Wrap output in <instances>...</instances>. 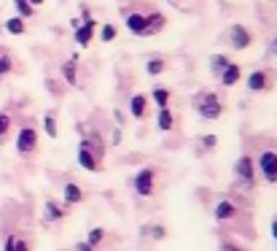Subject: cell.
Wrapping results in <instances>:
<instances>
[{
  "label": "cell",
  "instance_id": "f35d334b",
  "mask_svg": "<svg viewBox=\"0 0 277 251\" xmlns=\"http://www.w3.org/2000/svg\"><path fill=\"white\" fill-rule=\"evenodd\" d=\"M167 3H172V5H181V0H167Z\"/></svg>",
  "mask_w": 277,
  "mask_h": 251
},
{
  "label": "cell",
  "instance_id": "83f0119b",
  "mask_svg": "<svg viewBox=\"0 0 277 251\" xmlns=\"http://www.w3.org/2000/svg\"><path fill=\"white\" fill-rule=\"evenodd\" d=\"M14 71V57L8 51H0V76H8Z\"/></svg>",
  "mask_w": 277,
  "mask_h": 251
},
{
  "label": "cell",
  "instance_id": "f546056e",
  "mask_svg": "<svg viewBox=\"0 0 277 251\" xmlns=\"http://www.w3.org/2000/svg\"><path fill=\"white\" fill-rule=\"evenodd\" d=\"M14 251H32V246H30V241H27L25 235H16L14 238Z\"/></svg>",
  "mask_w": 277,
  "mask_h": 251
},
{
  "label": "cell",
  "instance_id": "4fadbf2b",
  "mask_svg": "<svg viewBox=\"0 0 277 251\" xmlns=\"http://www.w3.org/2000/svg\"><path fill=\"white\" fill-rule=\"evenodd\" d=\"M62 200H65L67 208H70V205H81L86 200L84 186H81L78 181H65V186H62Z\"/></svg>",
  "mask_w": 277,
  "mask_h": 251
},
{
  "label": "cell",
  "instance_id": "7a4b0ae2",
  "mask_svg": "<svg viewBox=\"0 0 277 251\" xmlns=\"http://www.w3.org/2000/svg\"><path fill=\"white\" fill-rule=\"evenodd\" d=\"M191 106L194 111L199 113V119H207V122H215V119L223 116V111H226V106H223L221 95L218 92H207V89H202L191 98Z\"/></svg>",
  "mask_w": 277,
  "mask_h": 251
},
{
  "label": "cell",
  "instance_id": "6da1fadb",
  "mask_svg": "<svg viewBox=\"0 0 277 251\" xmlns=\"http://www.w3.org/2000/svg\"><path fill=\"white\" fill-rule=\"evenodd\" d=\"M78 143V151H76V159H78V168L89 170V173H100L102 170V154H105V143H102L100 135H89V133H81Z\"/></svg>",
  "mask_w": 277,
  "mask_h": 251
},
{
  "label": "cell",
  "instance_id": "7402d4cb",
  "mask_svg": "<svg viewBox=\"0 0 277 251\" xmlns=\"http://www.w3.org/2000/svg\"><path fill=\"white\" fill-rule=\"evenodd\" d=\"M27 19H22V16H11V19H5V33H11V36H25L27 33Z\"/></svg>",
  "mask_w": 277,
  "mask_h": 251
},
{
  "label": "cell",
  "instance_id": "8992f818",
  "mask_svg": "<svg viewBox=\"0 0 277 251\" xmlns=\"http://www.w3.org/2000/svg\"><path fill=\"white\" fill-rule=\"evenodd\" d=\"M275 81H277V73L272 68H256V71L247 73L245 87H247V92H253V95H264L275 87Z\"/></svg>",
  "mask_w": 277,
  "mask_h": 251
},
{
  "label": "cell",
  "instance_id": "603a6c76",
  "mask_svg": "<svg viewBox=\"0 0 277 251\" xmlns=\"http://www.w3.org/2000/svg\"><path fill=\"white\" fill-rule=\"evenodd\" d=\"M43 130H46L49 138H57V135H60V122H57V113L54 111H49L43 116Z\"/></svg>",
  "mask_w": 277,
  "mask_h": 251
},
{
  "label": "cell",
  "instance_id": "ffe728a7",
  "mask_svg": "<svg viewBox=\"0 0 277 251\" xmlns=\"http://www.w3.org/2000/svg\"><path fill=\"white\" fill-rule=\"evenodd\" d=\"M148 98L156 103V108H164V106H170V100H172V89H167V87H154Z\"/></svg>",
  "mask_w": 277,
  "mask_h": 251
},
{
  "label": "cell",
  "instance_id": "9c48e42d",
  "mask_svg": "<svg viewBox=\"0 0 277 251\" xmlns=\"http://www.w3.org/2000/svg\"><path fill=\"white\" fill-rule=\"evenodd\" d=\"M226 41H229V46H232L234 51H245L247 46L253 43V33L247 30L245 25H232L229 27V33H226Z\"/></svg>",
  "mask_w": 277,
  "mask_h": 251
},
{
  "label": "cell",
  "instance_id": "44dd1931",
  "mask_svg": "<svg viewBox=\"0 0 277 251\" xmlns=\"http://www.w3.org/2000/svg\"><path fill=\"white\" fill-rule=\"evenodd\" d=\"M229 62H232V60H229V54H210V60H207V71H210L213 76H218Z\"/></svg>",
  "mask_w": 277,
  "mask_h": 251
},
{
  "label": "cell",
  "instance_id": "8fae6325",
  "mask_svg": "<svg viewBox=\"0 0 277 251\" xmlns=\"http://www.w3.org/2000/svg\"><path fill=\"white\" fill-rule=\"evenodd\" d=\"M97 22L92 19V16H86V19H81L78 22V27L73 33H76V43L81 49H86V46H92V41H94V33H97Z\"/></svg>",
  "mask_w": 277,
  "mask_h": 251
},
{
  "label": "cell",
  "instance_id": "5b68a950",
  "mask_svg": "<svg viewBox=\"0 0 277 251\" xmlns=\"http://www.w3.org/2000/svg\"><path fill=\"white\" fill-rule=\"evenodd\" d=\"M159 184V170L156 168H140L132 176V189L137 192V197H154Z\"/></svg>",
  "mask_w": 277,
  "mask_h": 251
},
{
  "label": "cell",
  "instance_id": "4dcf8cb0",
  "mask_svg": "<svg viewBox=\"0 0 277 251\" xmlns=\"http://www.w3.org/2000/svg\"><path fill=\"white\" fill-rule=\"evenodd\" d=\"M218 246H221V251H245L242 246H237L234 241H229V238H223V241L218 243Z\"/></svg>",
  "mask_w": 277,
  "mask_h": 251
},
{
  "label": "cell",
  "instance_id": "1f68e13d",
  "mask_svg": "<svg viewBox=\"0 0 277 251\" xmlns=\"http://www.w3.org/2000/svg\"><path fill=\"white\" fill-rule=\"evenodd\" d=\"M199 143L205 146V149H215V146H218V138H215V135H202Z\"/></svg>",
  "mask_w": 277,
  "mask_h": 251
},
{
  "label": "cell",
  "instance_id": "8d00e7d4",
  "mask_svg": "<svg viewBox=\"0 0 277 251\" xmlns=\"http://www.w3.org/2000/svg\"><path fill=\"white\" fill-rule=\"evenodd\" d=\"M27 3H30V5H32V8H40V5H43V3H46V0H27Z\"/></svg>",
  "mask_w": 277,
  "mask_h": 251
},
{
  "label": "cell",
  "instance_id": "ba28073f",
  "mask_svg": "<svg viewBox=\"0 0 277 251\" xmlns=\"http://www.w3.org/2000/svg\"><path fill=\"white\" fill-rule=\"evenodd\" d=\"M40 146V138H38V127L32 124H25V127L16 133V154L19 157H32Z\"/></svg>",
  "mask_w": 277,
  "mask_h": 251
},
{
  "label": "cell",
  "instance_id": "74e56055",
  "mask_svg": "<svg viewBox=\"0 0 277 251\" xmlns=\"http://www.w3.org/2000/svg\"><path fill=\"white\" fill-rule=\"evenodd\" d=\"M113 119H116L119 124H124V113H121V111H116V113H113Z\"/></svg>",
  "mask_w": 277,
  "mask_h": 251
},
{
  "label": "cell",
  "instance_id": "484cf974",
  "mask_svg": "<svg viewBox=\"0 0 277 251\" xmlns=\"http://www.w3.org/2000/svg\"><path fill=\"white\" fill-rule=\"evenodd\" d=\"M14 8H16V16H22V19H30V16L35 14V8H32L27 0H14Z\"/></svg>",
  "mask_w": 277,
  "mask_h": 251
},
{
  "label": "cell",
  "instance_id": "9a60e30c",
  "mask_svg": "<svg viewBox=\"0 0 277 251\" xmlns=\"http://www.w3.org/2000/svg\"><path fill=\"white\" fill-rule=\"evenodd\" d=\"M240 78H242V68L237 62H229V65L218 73V81H221L223 87H234V84H240Z\"/></svg>",
  "mask_w": 277,
  "mask_h": 251
},
{
  "label": "cell",
  "instance_id": "f1b7e54d",
  "mask_svg": "<svg viewBox=\"0 0 277 251\" xmlns=\"http://www.w3.org/2000/svg\"><path fill=\"white\" fill-rule=\"evenodd\" d=\"M146 232L154 238V241H164V238H167V227H161V224H151V227H146Z\"/></svg>",
  "mask_w": 277,
  "mask_h": 251
},
{
  "label": "cell",
  "instance_id": "e0dca14e",
  "mask_svg": "<svg viewBox=\"0 0 277 251\" xmlns=\"http://www.w3.org/2000/svg\"><path fill=\"white\" fill-rule=\"evenodd\" d=\"M146 16H148V36H146V38L159 36V33L167 27V16L161 14V11H148Z\"/></svg>",
  "mask_w": 277,
  "mask_h": 251
},
{
  "label": "cell",
  "instance_id": "7c38bea8",
  "mask_svg": "<svg viewBox=\"0 0 277 251\" xmlns=\"http://www.w3.org/2000/svg\"><path fill=\"white\" fill-rule=\"evenodd\" d=\"M148 113H151V98L143 95V92L132 95L129 98V116L132 119H146Z\"/></svg>",
  "mask_w": 277,
  "mask_h": 251
},
{
  "label": "cell",
  "instance_id": "3957f363",
  "mask_svg": "<svg viewBox=\"0 0 277 251\" xmlns=\"http://www.w3.org/2000/svg\"><path fill=\"white\" fill-rule=\"evenodd\" d=\"M234 181L242 189H256L258 186V170H256V157L253 154H240L234 162Z\"/></svg>",
  "mask_w": 277,
  "mask_h": 251
},
{
  "label": "cell",
  "instance_id": "ac0fdd59",
  "mask_svg": "<svg viewBox=\"0 0 277 251\" xmlns=\"http://www.w3.org/2000/svg\"><path fill=\"white\" fill-rule=\"evenodd\" d=\"M60 73H62V78H65L67 87H78V62L73 60V57L67 62H62Z\"/></svg>",
  "mask_w": 277,
  "mask_h": 251
},
{
  "label": "cell",
  "instance_id": "277c9868",
  "mask_svg": "<svg viewBox=\"0 0 277 251\" xmlns=\"http://www.w3.org/2000/svg\"><path fill=\"white\" fill-rule=\"evenodd\" d=\"M213 216H215V221L221 227H232V230H237V221L245 219V211H242L240 205L232 200V197H221V200L215 203Z\"/></svg>",
  "mask_w": 277,
  "mask_h": 251
},
{
  "label": "cell",
  "instance_id": "836d02e7",
  "mask_svg": "<svg viewBox=\"0 0 277 251\" xmlns=\"http://www.w3.org/2000/svg\"><path fill=\"white\" fill-rule=\"evenodd\" d=\"M269 232H272V238H275V243H277V216L269 221Z\"/></svg>",
  "mask_w": 277,
  "mask_h": 251
},
{
  "label": "cell",
  "instance_id": "e575fe53",
  "mask_svg": "<svg viewBox=\"0 0 277 251\" xmlns=\"http://www.w3.org/2000/svg\"><path fill=\"white\" fill-rule=\"evenodd\" d=\"M14 238H16V235H8V238H5V246H3V251H14Z\"/></svg>",
  "mask_w": 277,
  "mask_h": 251
},
{
  "label": "cell",
  "instance_id": "d6a6232c",
  "mask_svg": "<svg viewBox=\"0 0 277 251\" xmlns=\"http://www.w3.org/2000/svg\"><path fill=\"white\" fill-rule=\"evenodd\" d=\"M76 251H97V249H94V246H89L86 241H78V243H76Z\"/></svg>",
  "mask_w": 277,
  "mask_h": 251
},
{
  "label": "cell",
  "instance_id": "cb8c5ba5",
  "mask_svg": "<svg viewBox=\"0 0 277 251\" xmlns=\"http://www.w3.org/2000/svg\"><path fill=\"white\" fill-rule=\"evenodd\" d=\"M11 130H14V116L8 111H0V143H5Z\"/></svg>",
  "mask_w": 277,
  "mask_h": 251
},
{
  "label": "cell",
  "instance_id": "d4e9b609",
  "mask_svg": "<svg viewBox=\"0 0 277 251\" xmlns=\"http://www.w3.org/2000/svg\"><path fill=\"white\" fill-rule=\"evenodd\" d=\"M105 238H108V232L102 230V227H92L89 235H86V243H89V246H94V249H100L102 243H105Z\"/></svg>",
  "mask_w": 277,
  "mask_h": 251
},
{
  "label": "cell",
  "instance_id": "d590c367",
  "mask_svg": "<svg viewBox=\"0 0 277 251\" xmlns=\"http://www.w3.org/2000/svg\"><path fill=\"white\" fill-rule=\"evenodd\" d=\"M269 54H272L275 60H277V36L272 38V43H269Z\"/></svg>",
  "mask_w": 277,
  "mask_h": 251
},
{
  "label": "cell",
  "instance_id": "30bf717a",
  "mask_svg": "<svg viewBox=\"0 0 277 251\" xmlns=\"http://www.w3.org/2000/svg\"><path fill=\"white\" fill-rule=\"evenodd\" d=\"M124 27L137 38H146L148 36V16L143 11H126L124 14Z\"/></svg>",
  "mask_w": 277,
  "mask_h": 251
},
{
  "label": "cell",
  "instance_id": "52a82bcc",
  "mask_svg": "<svg viewBox=\"0 0 277 251\" xmlns=\"http://www.w3.org/2000/svg\"><path fill=\"white\" fill-rule=\"evenodd\" d=\"M256 170L267 184H277V149H261L258 151Z\"/></svg>",
  "mask_w": 277,
  "mask_h": 251
},
{
  "label": "cell",
  "instance_id": "4316f807",
  "mask_svg": "<svg viewBox=\"0 0 277 251\" xmlns=\"http://www.w3.org/2000/svg\"><path fill=\"white\" fill-rule=\"evenodd\" d=\"M97 30H100V41H102V43L116 41V27H113V25H108V22H105V25H100Z\"/></svg>",
  "mask_w": 277,
  "mask_h": 251
},
{
  "label": "cell",
  "instance_id": "5bb4252c",
  "mask_svg": "<svg viewBox=\"0 0 277 251\" xmlns=\"http://www.w3.org/2000/svg\"><path fill=\"white\" fill-rule=\"evenodd\" d=\"M43 219L46 221H62V219H67V205H62V203H57L54 197H49L43 205Z\"/></svg>",
  "mask_w": 277,
  "mask_h": 251
},
{
  "label": "cell",
  "instance_id": "2e32d148",
  "mask_svg": "<svg viewBox=\"0 0 277 251\" xmlns=\"http://www.w3.org/2000/svg\"><path fill=\"white\" fill-rule=\"evenodd\" d=\"M156 127L161 133H172V130H175V113H172L170 106L156 108Z\"/></svg>",
  "mask_w": 277,
  "mask_h": 251
},
{
  "label": "cell",
  "instance_id": "d6986e66",
  "mask_svg": "<svg viewBox=\"0 0 277 251\" xmlns=\"http://www.w3.org/2000/svg\"><path fill=\"white\" fill-rule=\"evenodd\" d=\"M164 71H167V60L161 54H154V57L146 60V73L148 76H161Z\"/></svg>",
  "mask_w": 277,
  "mask_h": 251
}]
</instances>
